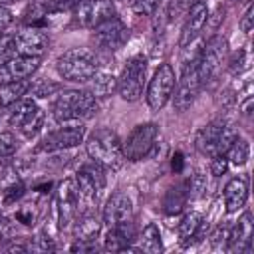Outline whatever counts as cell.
<instances>
[{"mask_svg": "<svg viewBox=\"0 0 254 254\" xmlns=\"http://www.w3.org/2000/svg\"><path fill=\"white\" fill-rule=\"evenodd\" d=\"M97 109H99L97 99L83 89H65L58 93L56 101L52 103V115L58 123L87 119L95 115Z\"/></svg>", "mask_w": 254, "mask_h": 254, "instance_id": "obj_1", "label": "cell"}, {"mask_svg": "<svg viewBox=\"0 0 254 254\" xmlns=\"http://www.w3.org/2000/svg\"><path fill=\"white\" fill-rule=\"evenodd\" d=\"M85 151H87L89 159L99 163L103 169L117 171L125 161L117 133L107 127H99V129L91 131V135L85 141Z\"/></svg>", "mask_w": 254, "mask_h": 254, "instance_id": "obj_2", "label": "cell"}, {"mask_svg": "<svg viewBox=\"0 0 254 254\" xmlns=\"http://www.w3.org/2000/svg\"><path fill=\"white\" fill-rule=\"evenodd\" d=\"M56 69H58L60 77L65 79V81L87 83L95 75V71L99 69V62H97L93 52L73 48V50L64 52L56 60Z\"/></svg>", "mask_w": 254, "mask_h": 254, "instance_id": "obj_3", "label": "cell"}, {"mask_svg": "<svg viewBox=\"0 0 254 254\" xmlns=\"http://www.w3.org/2000/svg\"><path fill=\"white\" fill-rule=\"evenodd\" d=\"M147 67H149V64L143 54L131 56L125 62V65L117 77V93L121 95V99L137 101L143 95V87L147 81Z\"/></svg>", "mask_w": 254, "mask_h": 254, "instance_id": "obj_4", "label": "cell"}, {"mask_svg": "<svg viewBox=\"0 0 254 254\" xmlns=\"http://www.w3.org/2000/svg\"><path fill=\"white\" fill-rule=\"evenodd\" d=\"M157 139H159V125L157 123H139L131 129V133L127 135V139L121 143L123 149V159L137 163L143 161L147 157H151V153L157 147Z\"/></svg>", "mask_w": 254, "mask_h": 254, "instance_id": "obj_5", "label": "cell"}, {"mask_svg": "<svg viewBox=\"0 0 254 254\" xmlns=\"http://www.w3.org/2000/svg\"><path fill=\"white\" fill-rule=\"evenodd\" d=\"M10 125L16 127L24 137H34L44 127V109L34 99H18L14 105H10Z\"/></svg>", "mask_w": 254, "mask_h": 254, "instance_id": "obj_6", "label": "cell"}, {"mask_svg": "<svg viewBox=\"0 0 254 254\" xmlns=\"http://www.w3.org/2000/svg\"><path fill=\"white\" fill-rule=\"evenodd\" d=\"M83 139H85V127L81 123H73V125H65V127H60V129L44 135L40 139L36 151L38 153L65 151V149H73V147L81 145Z\"/></svg>", "mask_w": 254, "mask_h": 254, "instance_id": "obj_7", "label": "cell"}, {"mask_svg": "<svg viewBox=\"0 0 254 254\" xmlns=\"http://www.w3.org/2000/svg\"><path fill=\"white\" fill-rule=\"evenodd\" d=\"M226 40L222 36H212L206 44H202L200 48V56H198V64H196V69H198V77L200 81H210L220 65L224 64L226 60Z\"/></svg>", "mask_w": 254, "mask_h": 254, "instance_id": "obj_8", "label": "cell"}, {"mask_svg": "<svg viewBox=\"0 0 254 254\" xmlns=\"http://www.w3.org/2000/svg\"><path fill=\"white\" fill-rule=\"evenodd\" d=\"M117 16L111 0H79L73 6V18L81 28L93 30L101 22Z\"/></svg>", "mask_w": 254, "mask_h": 254, "instance_id": "obj_9", "label": "cell"}, {"mask_svg": "<svg viewBox=\"0 0 254 254\" xmlns=\"http://www.w3.org/2000/svg\"><path fill=\"white\" fill-rule=\"evenodd\" d=\"M175 89V69L169 64L159 65V69L153 73L149 85H147V103L151 109H161L171 99Z\"/></svg>", "mask_w": 254, "mask_h": 254, "instance_id": "obj_10", "label": "cell"}, {"mask_svg": "<svg viewBox=\"0 0 254 254\" xmlns=\"http://www.w3.org/2000/svg\"><path fill=\"white\" fill-rule=\"evenodd\" d=\"M200 85H202V81H200V77H198L196 64H187V65H183L181 79L177 81V85H175V89H173L175 95H171L175 109L181 111V113L187 111V109L194 103Z\"/></svg>", "mask_w": 254, "mask_h": 254, "instance_id": "obj_11", "label": "cell"}, {"mask_svg": "<svg viewBox=\"0 0 254 254\" xmlns=\"http://www.w3.org/2000/svg\"><path fill=\"white\" fill-rule=\"evenodd\" d=\"M91 40L95 42V46L99 50L115 52V50L123 48L125 42L129 40V28L117 16H113V18H109V20H105L93 28Z\"/></svg>", "mask_w": 254, "mask_h": 254, "instance_id": "obj_12", "label": "cell"}, {"mask_svg": "<svg viewBox=\"0 0 254 254\" xmlns=\"http://www.w3.org/2000/svg\"><path fill=\"white\" fill-rule=\"evenodd\" d=\"M48 46H50L48 34L36 26H30L26 30H20L18 34H12V56L42 58Z\"/></svg>", "mask_w": 254, "mask_h": 254, "instance_id": "obj_13", "label": "cell"}, {"mask_svg": "<svg viewBox=\"0 0 254 254\" xmlns=\"http://www.w3.org/2000/svg\"><path fill=\"white\" fill-rule=\"evenodd\" d=\"M79 190L75 187L73 179H65L64 183H60L58 190H56V208H58V222L60 228H67L79 208Z\"/></svg>", "mask_w": 254, "mask_h": 254, "instance_id": "obj_14", "label": "cell"}, {"mask_svg": "<svg viewBox=\"0 0 254 254\" xmlns=\"http://www.w3.org/2000/svg\"><path fill=\"white\" fill-rule=\"evenodd\" d=\"M73 181H75V187L79 190V198L93 200L105 189V169L99 163L89 161L77 171Z\"/></svg>", "mask_w": 254, "mask_h": 254, "instance_id": "obj_15", "label": "cell"}, {"mask_svg": "<svg viewBox=\"0 0 254 254\" xmlns=\"http://www.w3.org/2000/svg\"><path fill=\"white\" fill-rule=\"evenodd\" d=\"M40 58L34 56H10L0 62V83H10L18 79H28L38 69Z\"/></svg>", "mask_w": 254, "mask_h": 254, "instance_id": "obj_16", "label": "cell"}, {"mask_svg": "<svg viewBox=\"0 0 254 254\" xmlns=\"http://www.w3.org/2000/svg\"><path fill=\"white\" fill-rule=\"evenodd\" d=\"M127 220H133V202L125 192H113L103 206V222L117 226Z\"/></svg>", "mask_w": 254, "mask_h": 254, "instance_id": "obj_17", "label": "cell"}, {"mask_svg": "<svg viewBox=\"0 0 254 254\" xmlns=\"http://www.w3.org/2000/svg\"><path fill=\"white\" fill-rule=\"evenodd\" d=\"M252 234H254V224H252V214L242 212L238 222L234 224L232 230H228V250L230 252H248L252 248Z\"/></svg>", "mask_w": 254, "mask_h": 254, "instance_id": "obj_18", "label": "cell"}, {"mask_svg": "<svg viewBox=\"0 0 254 254\" xmlns=\"http://www.w3.org/2000/svg\"><path fill=\"white\" fill-rule=\"evenodd\" d=\"M206 20H208V6H206V2H202V0L194 2V4L190 6L189 16H187V22H185V26H183V36H181V46H183V48H185L187 44L194 42V38L202 32Z\"/></svg>", "mask_w": 254, "mask_h": 254, "instance_id": "obj_19", "label": "cell"}, {"mask_svg": "<svg viewBox=\"0 0 254 254\" xmlns=\"http://www.w3.org/2000/svg\"><path fill=\"white\" fill-rule=\"evenodd\" d=\"M133 240H135L133 220H127V222H121L117 226H109V230L105 234L103 248L109 252H127V250H133L131 248Z\"/></svg>", "mask_w": 254, "mask_h": 254, "instance_id": "obj_20", "label": "cell"}, {"mask_svg": "<svg viewBox=\"0 0 254 254\" xmlns=\"http://www.w3.org/2000/svg\"><path fill=\"white\" fill-rule=\"evenodd\" d=\"M224 123L226 121L216 119V121H210L208 125H204L198 131V135H196V149L202 155H208V157L218 155V143H220V135H222Z\"/></svg>", "mask_w": 254, "mask_h": 254, "instance_id": "obj_21", "label": "cell"}, {"mask_svg": "<svg viewBox=\"0 0 254 254\" xmlns=\"http://www.w3.org/2000/svg\"><path fill=\"white\" fill-rule=\"evenodd\" d=\"M248 198V183L242 177H234L224 187V206L226 212H236L244 206Z\"/></svg>", "mask_w": 254, "mask_h": 254, "instance_id": "obj_22", "label": "cell"}, {"mask_svg": "<svg viewBox=\"0 0 254 254\" xmlns=\"http://www.w3.org/2000/svg\"><path fill=\"white\" fill-rule=\"evenodd\" d=\"M202 224H204V222H202V214H200V212H196V210L187 212V214L181 218L179 228H177L181 244L187 246V244H190L194 238H198V236H200V230H202Z\"/></svg>", "mask_w": 254, "mask_h": 254, "instance_id": "obj_23", "label": "cell"}, {"mask_svg": "<svg viewBox=\"0 0 254 254\" xmlns=\"http://www.w3.org/2000/svg\"><path fill=\"white\" fill-rule=\"evenodd\" d=\"M89 83V93L97 99V97H107L117 89V77L109 71H95V75L87 81Z\"/></svg>", "mask_w": 254, "mask_h": 254, "instance_id": "obj_24", "label": "cell"}, {"mask_svg": "<svg viewBox=\"0 0 254 254\" xmlns=\"http://www.w3.org/2000/svg\"><path fill=\"white\" fill-rule=\"evenodd\" d=\"M30 85H32L30 79H18V81H10V83H2V87H0V107L14 105L18 99H22L30 91Z\"/></svg>", "mask_w": 254, "mask_h": 254, "instance_id": "obj_25", "label": "cell"}, {"mask_svg": "<svg viewBox=\"0 0 254 254\" xmlns=\"http://www.w3.org/2000/svg\"><path fill=\"white\" fill-rule=\"evenodd\" d=\"M101 222L95 214H83L75 224V240H95Z\"/></svg>", "mask_w": 254, "mask_h": 254, "instance_id": "obj_26", "label": "cell"}, {"mask_svg": "<svg viewBox=\"0 0 254 254\" xmlns=\"http://www.w3.org/2000/svg\"><path fill=\"white\" fill-rule=\"evenodd\" d=\"M141 250L149 252V254H159L163 252V240H161V232L159 226L155 222H149L143 232H141Z\"/></svg>", "mask_w": 254, "mask_h": 254, "instance_id": "obj_27", "label": "cell"}, {"mask_svg": "<svg viewBox=\"0 0 254 254\" xmlns=\"http://www.w3.org/2000/svg\"><path fill=\"white\" fill-rule=\"evenodd\" d=\"M187 200H189V194H187V187H185V183H183V185H179V187H175V189H171V190L167 192V196H165V200H163L165 212H167V214L181 212Z\"/></svg>", "mask_w": 254, "mask_h": 254, "instance_id": "obj_28", "label": "cell"}, {"mask_svg": "<svg viewBox=\"0 0 254 254\" xmlns=\"http://www.w3.org/2000/svg\"><path fill=\"white\" fill-rule=\"evenodd\" d=\"M224 155H226V159H228V165L242 167V165L248 161V157H250V145H248L246 139L236 137Z\"/></svg>", "mask_w": 254, "mask_h": 254, "instance_id": "obj_29", "label": "cell"}, {"mask_svg": "<svg viewBox=\"0 0 254 254\" xmlns=\"http://www.w3.org/2000/svg\"><path fill=\"white\" fill-rule=\"evenodd\" d=\"M26 192V187L20 179H14L12 183H8L4 189H2V202L4 204H14L18 202Z\"/></svg>", "mask_w": 254, "mask_h": 254, "instance_id": "obj_30", "label": "cell"}, {"mask_svg": "<svg viewBox=\"0 0 254 254\" xmlns=\"http://www.w3.org/2000/svg\"><path fill=\"white\" fill-rule=\"evenodd\" d=\"M185 187H187L189 200H194V198H198L204 192V189H206V177L202 173H194V175H190V179L185 181Z\"/></svg>", "mask_w": 254, "mask_h": 254, "instance_id": "obj_31", "label": "cell"}, {"mask_svg": "<svg viewBox=\"0 0 254 254\" xmlns=\"http://www.w3.org/2000/svg\"><path fill=\"white\" fill-rule=\"evenodd\" d=\"M56 91H60V85L58 83H54V81H50V79H40L38 83H32L30 85V95H36V97H48V95H52V93H56Z\"/></svg>", "mask_w": 254, "mask_h": 254, "instance_id": "obj_32", "label": "cell"}, {"mask_svg": "<svg viewBox=\"0 0 254 254\" xmlns=\"http://www.w3.org/2000/svg\"><path fill=\"white\" fill-rule=\"evenodd\" d=\"M18 149V143H16V137L10 133V131H4L0 133V161L2 159H10Z\"/></svg>", "mask_w": 254, "mask_h": 254, "instance_id": "obj_33", "label": "cell"}, {"mask_svg": "<svg viewBox=\"0 0 254 254\" xmlns=\"http://www.w3.org/2000/svg\"><path fill=\"white\" fill-rule=\"evenodd\" d=\"M163 0H131L133 4V10L141 16H151L159 6H161Z\"/></svg>", "mask_w": 254, "mask_h": 254, "instance_id": "obj_34", "label": "cell"}, {"mask_svg": "<svg viewBox=\"0 0 254 254\" xmlns=\"http://www.w3.org/2000/svg\"><path fill=\"white\" fill-rule=\"evenodd\" d=\"M226 169H228V159H226V155H224V153L214 155V157H212V163H210L212 175H214V177H220L222 173H226Z\"/></svg>", "mask_w": 254, "mask_h": 254, "instance_id": "obj_35", "label": "cell"}, {"mask_svg": "<svg viewBox=\"0 0 254 254\" xmlns=\"http://www.w3.org/2000/svg\"><path fill=\"white\" fill-rule=\"evenodd\" d=\"M79 0H50L46 4V12L54 14V12H64V10H69L77 4Z\"/></svg>", "mask_w": 254, "mask_h": 254, "instance_id": "obj_36", "label": "cell"}, {"mask_svg": "<svg viewBox=\"0 0 254 254\" xmlns=\"http://www.w3.org/2000/svg\"><path fill=\"white\" fill-rule=\"evenodd\" d=\"M12 56V34L2 32L0 34V62Z\"/></svg>", "mask_w": 254, "mask_h": 254, "instance_id": "obj_37", "label": "cell"}, {"mask_svg": "<svg viewBox=\"0 0 254 254\" xmlns=\"http://www.w3.org/2000/svg\"><path fill=\"white\" fill-rule=\"evenodd\" d=\"M71 250L73 252H91V250H97V244H95V240H75V244H71Z\"/></svg>", "mask_w": 254, "mask_h": 254, "instance_id": "obj_38", "label": "cell"}, {"mask_svg": "<svg viewBox=\"0 0 254 254\" xmlns=\"http://www.w3.org/2000/svg\"><path fill=\"white\" fill-rule=\"evenodd\" d=\"M252 14H254V10H252V6L248 4L246 12H244V14H242V18H240V28H242V32H246V34L252 30V18H254Z\"/></svg>", "mask_w": 254, "mask_h": 254, "instance_id": "obj_39", "label": "cell"}, {"mask_svg": "<svg viewBox=\"0 0 254 254\" xmlns=\"http://www.w3.org/2000/svg\"><path fill=\"white\" fill-rule=\"evenodd\" d=\"M34 248H36V250H54L56 246H54V240H52L50 236H46V234H40V236L36 238V244H34Z\"/></svg>", "mask_w": 254, "mask_h": 254, "instance_id": "obj_40", "label": "cell"}, {"mask_svg": "<svg viewBox=\"0 0 254 254\" xmlns=\"http://www.w3.org/2000/svg\"><path fill=\"white\" fill-rule=\"evenodd\" d=\"M10 24H12V12H10L6 6L0 4V34H2Z\"/></svg>", "mask_w": 254, "mask_h": 254, "instance_id": "obj_41", "label": "cell"}, {"mask_svg": "<svg viewBox=\"0 0 254 254\" xmlns=\"http://www.w3.org/2000/svg\"><path fill=\"white\" fill-rule=\"evenodd\" d=\"M10 236H12V224L6 218H0V242L8 240Z\"/></svg>", "mask_w": 254, "mask_h": 254, "instance_id": "obj_42", "label": "cell"}, {"mask_svg": "<svg viewBox=\"0 0 254 254\" xmlns=\"http://www.w3.org/2000/svg\"><path fill=\"white\" fill-rule=\"evenodd\" d=\"M16 220H20V222L32 226V224H34V214H30L28 208H20V210L16 212Z\"/></svg>", "mask_w": 254, "mask_h": 254, "instance_id": "obj_43", "label": "cell"}, {"mask_svg": "<svg viewBox=\"0 0 254 254\" xmlns=\"http://www.w3.org/2000/svg\"><path fill=\"white\" fill-rule=\"evenodd\" d=\"M181 167H183V155L177 153V155L173 157V169H175V171H181Z\"/></svg>", "mask_w": 254, "mask_h": 254, "instance_id": "obj_44", "label": "cell"}, {"mask_svg": "<svg viewBox=\"0 0 254 254\" xmlns=\"http://www.w3.org/2000/svg\"><path fill=\"white\" fill-rule=\"evenodd\" d=\"M2 2H12V0H0V4H2Z\"/></svg>", "mask_w": 254, "mask_h": 254, "instance_id": "obj_45", "label": "cell"}, {"mask_svg": "<svg viewBox=\"0 0 254 254\" xmlns=\"http://www.w3.org/2000/svg\"><path fill=\"white\" fill-rule=\"evenodd\" d=\"M123 2H127V0H123Z\"/></svg>", "mask_w": 254, "mask_h": 254, "instance_id": "obj_46", "label": "cell"}]
</instances>
